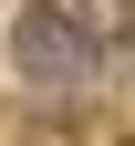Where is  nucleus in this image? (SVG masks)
Segmentation results:
<instances>
[{
	"mask_svg": "<svg viewBox=\"0 0 135 146\" xmlns=\"http://www.w3.org/2000/svg\"><path fill=\"white\" fill-rule=\"evenodd\" d=\"M11 63H21V84H31V94H83L94 73H104V52H94V31L73 21V11H21Z\"/></svg>",
	"mask_w": 135,
	"mask_h": 146,
	"instance_id": "obj_1",
	"label": "nucleus"
}]
</instances>
